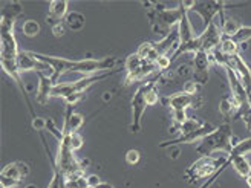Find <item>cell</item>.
Returning <instances> with one entry per match:
<instances>
[{"mask_svg": "<svg viewBox=\"0 0 251 188\" xmlns=\"http://www.w3.org/2000/svg\"><path fill=\"white\" fill-rule=\"evenodd\" d=\"M22 12H23V8L19 2H9L2 6V19H0V65H2V69L5 70L8 77L17 84L19 91L22 92L23 101L29 109L31 117L35 118L37 115L34 114V107L28 96L26 86H25L22 73L19 70L20 49L17 46L14 26Z\"/></svg>", "mask_w": 251, "mask_h": 188, "instance_id": "6da1fadb", "label": "cell"}, {"mask_svg": "<svg viewBox=\"0 0 251 188\" xmlns=\"http://www.w3.org/2000/svg\"><path fill=\"white\" fill-rule=\"evenodd\" d=\"M146 6L149 8L147 16L150 19V24H152V31L156 35H159L161 39H164L173 29H176L178 23L182 19V14L185 11H188L185 2L178 3L175 8H167L158 3H149Z\"/></svg>", "mask_w": 251, "mask_h": 188, "instance_id": "7a4b0ae2", "label": "cell"}, {"mask_svg": "<svg viewBox=\"0 0 251 188\" xmlns=\"http://www.w3.org/2000/svg\"><path fill=\"white\" fill-rule=\"evenodd\" d=\"M233 148V129L230 122H224L216 127L202 141H199L196 152L201 156H213L216 152L228 153Z\"/></svg>", "mask_w": 251, "mask_h": 188, "instance_id": "3957f363", "label": "cell"}, {"mask_svg": "<svg viewBox=\"0 0 251 188\" xmlns=\"http://www.w3.org/2000/svg\"><path fill=\"white\" fill-rule=\"evenodd\" d=\"M121 70L120 69H112V70H106V72H98L94 75H83L81 78L75 80V81H66V83H57L54 91H52V98H61V99H66L68 96L74 95V94H86L87 89L98 83V81H103L112 75H115Z\"/></svg>", "mask_w": 251, "mask_h": 188, "instance_id": "277c9868", "label": "cell"}, {"mask_svg": "<svg viewBox=\"0 0 251 188\" xmlns=\"http://www.w3.org/2000/svg\"><path fill=\"white\" fill-rule=\"evenodd\" d=\"M178 47L176 51L173 52V55L170 57L172 63L179 58L184 54H198L201 51V40H199V35L195 34V29L192 26V22L188 19V11H185L182 14L181 22L178 23Z\"/></svg>", "mask_w": 251, "mask_h": 188, "instance_id": "5b68a950", "label": "cell"}, {"mask_svg": "<svg viewBox=\"0 0 251 188\" xmlns=\"http://www.w3.org/2000/svg\"><path fill=\"white\" fill-rule=\"evenodd\" d=\"M124 68H126V72H127L126 73V80H124L126 86L133 84L136 81H144L146 78L152 77L153 73L159 72L155 63L143 60L136 52L130 54L127 58H126Z\"/></svg>", "mask_w": 251, "mask_h": 188, "instance_id": "8992f818", "label": "cell"}, {"mask_svg": "<svg viewBox=\"0 0 251 188\" xmlns=\"http://www.w3.org/2000/svg\"><path fill=\"white\" fill-rule=\"evenodd\" d=\"M225 158L216 159L215 156H201L198 161H195L193 164L184 171V178L188 182H198L199 179L204 178H211L216 173V170L222 165Z\"/></svg>", "mask_w": 251, "mask_h": 188, "instance_id": "52a82bcc", "label": "cell"}, {"mask_svg": "<svg viewBox=\"0 0 251 188\" xmlns=\"http://www.w3.org/2000/svg\"><path fill=\"white\" fill-rule=\"evenodd\" d=\"M29 165L23 161L6 164L0 173V188H16L29 176Z\"/></svg>", "mask_w": 251, "mask_h": 188, "instance_id": "ba28073f", "label": "cell"}, {"mask_svg": "<svg viewBox=\"0 0 251 188\" xmlns=\"http://www.w3.org/2000/svg\"><path fill=\"white\" fill-rule=\"evenodd\" d=\"M149 87V81L147 83H141L136 87V91L132 96L130 101V114H132V124H130V132L132 133H138L141 130V122H143V117L144 112L149 107V103L146 99V92Z\"/></svg>", "mask_w": 251, "mask_h": 188, "instance_id": "9c48e42d", "label": "cell"}, {"mask_svg": "<svg viewBox=\"0 0 251 188\" xmlns=\"http://www.w3.org/2000/svg\"><path fill=\"white\" fill-rule=\"evenodd\" d=\"M228 6L231 8L233 5H228L227 2H193L190 11L196 12V14L202 19L204 29H205L211 23H215L213 20H215L216 16L222 17L225 8H228Z\"/></svg>", "mask_w": 251, "mask_h": 188, "instance_id": "30bf717a", "label": "cell"}, {"mask_svg": "<svg viewBox=\"0 0 251 188\" xmlns=\"http://www.w3.org/2000/svg\"><path fill=\"white\" fill-rule=\"evenodd\" d=\"M216 127L210 122H204L201 125L199 129H196L195 132H190L187 135H176L172 140H167V141H162L159 142V148H170V147H175V145H181V144H193L196 141H202L205 136H208L213 130Z\"/></svg>", "mask_w": 251, "mask_h": 188, "instance_id": "8fae6325", "label": "cell"}, {"mask_svg": "<svg viewBox=\"0 0 251 188\" xmlns=\"http://www.w3.org/2000/svg\"><path fill=\"white\" fill-rule=\"evenodd\" d=\"M201 40V51L199 52H205V54H211L215 49H218V46L222 42V31L221 26H218L216 23H211L208 28H205L202 31V34L199 35Z\"/></svg>", "mask_w": 251, "mask_h": 188, "instance_id": "7c38bea8", "label": "cell"}, {"mask_svg": "<svg viewBox=\"0 0 251 188\" xmlns=\"http://www.w3.org/2000/svg\"><path fill=\"white\" fill-rule=\"evenodd\" d=\"M211 65L210 54L198 52L193 55V81L199 86L208 83V68Z\"/></svg>", "mask_w": 251, "mask_h": 188, "instance_id": "4fadbf2b", "label": "cell"}, {"mask_svg": "<svg viewBox=\"0 0 251 188\" xmlns=\"http://www.w3.org/2000/svg\"><path fill=\"white\" fill-rule=\"evenodd\" d=\"M40 138H42V144H43L45 152H46V155L49 158V164H51V168H52V178L48 184V188H66L68 187V178H66V174L60 170V167L57 165L55 158L51 155V150H49L45 138H43V132L40 133Z\"/></svg>", "mask_w": 251, "mask_h": 188, "instance_id": "5bb4252c", "label": "cell"}, {"mask_svg": "<svg viewBox=\"0 0 251 188\" xmlns=\"http://www.w3.org/2000/svg\"><path fill=\"white\" fill-rule=\"evenodd\" d=\"M37 75H39V87H37V92H35V99L42 106H45L48 103V99L52 98V91L55 87V83L51 78V73H45L43 70H40V72H37Z\"/></svg>", "mask_w": 251, "mask_h": 188, "instance_id": "9a60e30c", "label": "cell"}, {"mask_svg": "<svg viewBox=\"0 0 251 188\" xmlns=\"http://www.w3.org/2000/svg\"><path fill=\"white\" fill-rule=\"evenodd\" d=\"M68 8H69V3L66 2V0H52V2L49 3V8H48L46 22L51 24V26H54V24H57V23L65 22L66 16L69 14Z\"/></svg>", "mask_w": 251, "mask_h": 188, "instance_id": "2e32d148", "label": "cell"}, {"mask_svg": "<svg viewBox=\"0 0 251 188\" xmlns=\"http://www.w3.org/2000/svg\"><path fill=\"white\" fill-rule=\"evenodd\" d=\"M196 95H188L184 91L173 94L166 98V106L173 112V110H187L188 107L195 106V98Z\"/></svg>", "mask_w": 251, "mask_h": 188, "instance_id": "e0dca14e", "label": "cell"}, {"mask_svg": "<svg viewBox=\"0 0 251 188\" xmlns=\"http://www.w3.org/2000/svg\"><path fill=\"white\" fill-rule=\"evenodd\" d=\"M45 69H49V68L42 65V63L34 57V54L31 51H20V54H19V70H20V73L31 72V70L40 72Z\"/></svg>", "mask_w": 251, "mask_h": 188, "instance_id": "ac0fdd59", "label": "cell"}, {"mask_svg": "<svg viewBox=\"0 0 251 188\" xmlns=\"http://www.w3.org/2000/svg\"><path fill=\"white\" fill-rule=\"evenodd\" d=\"M83 124H84V117L80 114V112H72L71 107L68 106V109L65 112V122H63V127L75 133L83 127Z\"/></svg>", "mask_w": 251, "mask_h": 188, "instance_id": "d6986e66", "label": "cell"}, {"mask_svg": "<svg viewBox=\"0 0 251 188\" xmlns=\"http://www.w3.org/2000/svg\"><path fill=\"white\" fill-rule=\"evenodd\" d=\"M244 26V24L236 20L234 17H227V16H222L221 17V31H222V35H227V37H234L239 29Z\"/></svg>", "mask_w": 251, "mask_h": 188, "instance_id": "ffe728a7", "label": "cell"}, {"mask_svg": "<svg viewBox=\"0 0 251 188\" xmlns=\"http://www.w3.org/2000/svg\"><path fill=\"white\" fill-rule=\"evenodd\" d=\"M136 54L140 55L143 60L146 61H150V63H155L159 57L158 51H156V46L153 42H144L140 45V47H138Z\"/></svg>", "mask_w": 251, "mask_h": 188, "instance_id": "44dd1931", "label": "cell"}, {"mask_svg": "<svg viewBox=\"0 0 251 188\" xmlns=\"http://www.w3.org/2000/svg\"><path fill=\"white\" fill-rule=\"evenodd\" d=\"M239 45H237L231 37H227V35H222V42L219 45V51L228 58H233L234 55L239 54Z\"/></svg>", "mask_w": 251, "mask_h": 188, "instance_id": "7402d4cb", "label": "cell"}, {"mask_svg": "<svg viewBox=\"0 0 251 188\" xmlns=\"http://www.w3.org/2000/svg\"><path fill=\"white\" fill-rule=\"evenodd\" d=\"M84 23H86L84 16L80 14V12H77V11L69 12V14L66 16V19H65L66 28L71 29V31H80L84 26Z\"/></svg>", "mask_w": 251, "mask_h": 188, "instance_id": "603a6c76", "label": "cell"}, {"mask_svg": "<svg viewBox=\"0 0 251 188\" xmlns=\"http://www.w3.org/2000/svg\"><path fill=\"white\" fill-rule=\"evenodd\" d=\"M202 124H204V122H201V121H198V119H195V118H188L184 124L178 125V127H172L170 132L178 130V135H187V133L195 132L196 129H199Z\"/></svg>", "mask_w": 251, "mask_h": 188, "instance_id": "cb8c5ba5", "label": "cell"}, {"mask_svg": "<svg viewBox=\"0 0 251 188\" xmlns=\"http://www.w3.org/2000/svg\"><path fill=\"white\" fill-rule=\"evenodd\" d=\"M22 32H23V35L29 37V39H32V37H35V35H39V32H40V24H39V22H35V20H26V22L22 24Z\"/></svg>", "mask_w": 251, "mask_h": 188, "instance_id": "d4e9b609", "label": "cell"}, {"mask_svg": "<svg viewBox=\"0 0 251 188\" xmlns=\"http://www.w3.org/2000/svg\"><path fill=\"white\" fill-rule=\"evenodd\" d=\"M234 118L242 119L247 124V129L251 132V103H247V104L241 106L239 110H237V114L234 115Z\"/></svg>", "mask_w": 251, "mask_h": 188, "instance_id": "484cf974", "label": "cell"}, {"mask_svg": "<svg viewBox=\"0 0 251 188\" xmlns=\"http://www.w3.org/2000/svg\"><path fill=\"white\" fill-rule=\"evenodd\" d=\"M231 39H233L237 45H239V46L248 43V42L251 40V26H242V28L239 29V32H237L234 37H231Z\"/></svg>", "mask_w": 251, "mask_h": 188, "instance_id": "4316f807", "label": "cell"}, {"mask_svg": "<svg viewBox=\"0 0 251 188\" xmlns=\"http://www.w3.org/2000/svg\"><path fill=\"white\" fill-rule=\"evenodd\" d=\"M188 119L187 117V110H173L172 112V121H173V127H178V125L184 124Z\"/></svg>", "mask_w": 251, "mask_h": 188, "instance_id": "83f0119b", "label": "cell"}, {"mask_svg": "<svg viewBox=\"0 0 251 188\" xmlns=\"http://www.w3.org/2000/svg\"><path fill=\"white\" fill-rule=\"evenodd\" d=\"M140 158H141V153L138 152L136 148H130L127 150V153H126V162H127L129 165H136L138 162H140Z\"/></svg>", "mask_w": 251, "mask_h": 188, "instance_id": "f1b7e54d", "label": "cell"}, {"mask_svg": "<svg viewBox=\"0 0 251 188\" xmlns=\"http://www.w3.org/2000/svg\"><path fill=\"white\" fill-rule=\"evenodd\" d=\"M84 145V140H83V136L78 133V132H75L71 135V147L74 152H77V150H80L81 147Z\"/></svg>", "mask_w": 251, "mask_h": 188, "instance_id": "f546056e", "label": "cell"}, {"mask_svg": "<svg viewBox=\"0 0 251 188\" xmlns=\"http://www.w3.org/2000/svg\"><path fill=\"white\" fill-rule=\"evenodd\" d=\"M155 65H156V68H158V70H159V72L169 69V66L172 65L170 55H159V57H158V60L155 61Z\"/></svg>", "mask_w": 251, "mask_h": 188, "instance_id": "4dcf8cb0", "label": "cell"}, {"mask_svg": "<svg viewBox=\"0 0 251 188\" xmlns=\"http://www.w3.org/2000/svg\"><path fill=\"white\" fill-rule=\"evenodd\" d=\"M31 125H32V129H34V130H37V132H40V133H42L43 130H46L48 122H46V119H45V118L35 117V118H32Z\"/></svg>", "mask_w": 251, "mask_h": 188, "instance_id": "1f68e13d", "label": "cell"}, {"mask_svg": "<svg viewBox=\"0 0 251 188\" xmlns=\"http://www.w3.org/2000/svg\"><path fill=\"white\" fill-rule=\"evenodd\" d=\"M51 29H52V34L57 37V39H60V37L65 35L68 28H66L65 22H61V23H57V24H54V26H51Z\"/></svg>", "mask_w": 251, "mask_h": 188, "instance_id": "d6a6232c", "label": "cell"}, {"mask_svg": "<svg viewBox=\"0 0 251 188\" xmlns=\"http://www.w3.org/2000/svg\"><path fill=\"white\" fill-rule=\"evenodd\" d=\"M198 86H199V84H196L193 80L187 81V83H185V86H184V92H185V94H188V95H196Z\"/></svg>", "mask_w": 251, "mask_h": 188, "instance_id": "836d02e7", "label": "cell"}, {"mask_svg": "<svg viewBox=\"0 0 251 188\" xmlns=\"http://www.w3.org/2000/svg\"><path fill=\"white\" fill-rule=\"evenodd\" d=\"M86 178L77 179V181H68V187L66 188H86Z\"/></svg>", "mask_w": 251, "mask_h": 188, "instance_id": "e575fe53", "label": "cell"}, {"mask_svg": "<svg viewBox=\"0 0 251 188\" xmlns=\"http://www.w3.org/2000/svg\"><path fill=\"white\" fill-rule=\"evenodd\" d=\"M103 181L100 179L97 174H89V176H86V184L91 185V187H98L100 184H101Z\"/></svg>", "mask_w": 251, "mask_h": 188, "instance_id": "d590c367", "label": "cell"}, {"mask_svg": "<svg viewBox=\"0 0 251 188\" xmlns=\"http://www.w3.org/2000/svg\"><path fill=\"white\" fill-rule=\"evenodd\" d=\"M95 188H114L110 184H107V182H101L98 187H95Z\"/></svg>", "mask_w": 251, "mask_h": 188, "instance_id": "8d00e7d4", "label": "cell"}, {"mask_svg": "<svg viewBox=\"0 0 251 188\" xmlns=\"http://www.w3.org/2000/svg\"><path fill=\"white\" fill-rule=\"evenodd\" d=\"M245 181H247V185H248V187L251 188V173H250V176H248V178H247Z\"/></svg>", "mask_w": 251, "mask_h": 188, "instance_id": "74e56055", "label": "cell"}, {"mask_svg": "<svg viewBox=\"0 0 251 188\" xmlns=\"http://www.w3.org/2000/svg\"><path fill=\"white\" fill-rule=\"evenodd\" d=\"M26 188H37V187H35V185H28Z\"/></svg>", "mask_w": 251, "mask_h": 188, "instance_id": "f35d334b", "label": "cell"}]
</instances>
